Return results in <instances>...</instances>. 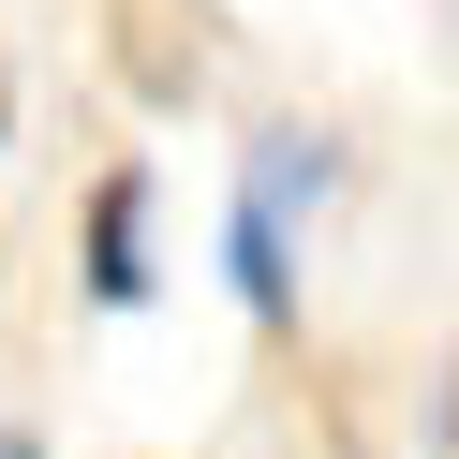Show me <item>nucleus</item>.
<instances>
[{
  "instance_id": "7ed1b4c3",
  "label": "nucleus",
  "mask_w": 459,
  "mask_h": 459,
  "mask_svg": "<svg viewBox=\"0 0 459 459\" xmlns=\"http://www.w3.org/2000/svg\"><path fill=\"white\" fill-rule=\"evenodd\" d=\"M0 149H15V90H0Z\"/></svg>"
},
{
  "instance_id": "f257e3e1",
  "label": "nucleus",
  "mask_w": 459,
  "mask_h": 459,
  "mask_svg": "<svg viewBox=\"0 0 459 459\" xmlns=\"http://www.w3.org/2000/svg\"><path fill=\"white\" fill-rule=\"evenodd\" d=\"M326 178V149H297V134H267L252 149V178H238V208H222V281H238V311L252 326H297V193Z\"/></svg>"
},
{
  "instance_id": "f03ea898",
  "label": "nucleus",
  "mask_w": 459,
  "mask_h": 459,
  "mask_svg": "<svg viewBox=\"0 0 459 459\" xmlns=\"http://www.w3.org/2000/svg\"><path fill=\"white\" fill-rule=\"evenodd\" d=\"M74 281H90V311H149V297H163V252H149V163H104V178H90Z\"/></svg>"
}]
</instances>
